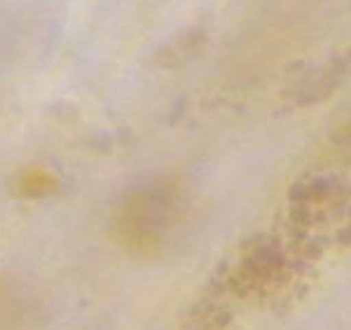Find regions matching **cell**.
I'll list each match as a JSON object with an SVG mask.
<instances>
[{
  "label": "cell",
  "mask_w": 351,
  "mask_h": 330,
  "mask_svg": "<svg viewBox=\"0 0 351 330\" xmlns=\"http://www.w3.org/2000/svg\"><path fill=\"white\" fill-rule=\"evenodd\" d=\"M176 192L171 187H145L127 199L117 213V235L132 253H155L176 223Z\"/></svg>",
  "instance_id": "6da1fadb"
},
{
  "label": "cell",
  "mask_w": 351,
  "mask_h": 330,
  "mask_svg": "<svg viewBox=\"0 0 351 330\" xmlns=\"http://www.w3.org/2000/svg\"><path fill=\"white\" fill-rule=\"evenodd\" d=\"M56 190H59V178H56L52 172L40 169V167L24 169L14 180V192L28 199L49 197V195H54Z\"/></svg>",
  "instance_id": "7a4b0ae2"
},
{
  "label": "cell",
  "mask_w": 351,
  "mask_h": 330,
  "mask_svg": "<svg viewBox=\"0 0 351 330\" xmlns=\"http://www.w3.org/2000/svg\"><path fill=\"white\" fill-rule=\"evenodd\" d=\"M337 145L342 148L344 152H351V124L342 129V134L337 136Z\"/></svg>",
  "instance_id": "3957f363"
}]
</instances>
